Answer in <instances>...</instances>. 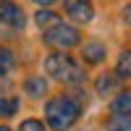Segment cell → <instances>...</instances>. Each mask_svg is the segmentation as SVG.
Wrapping results in <instances>:
<instances>
[{
    "mask_svg": "<svg viewBox=\"0 0 131 131\" xmlns=\"http://www.w3.org/2000/svg\"><path fill=\"white\" fill-rule=\"evenodd\" d=\"M110 110L115 113V115H123V118H128L131 115V92H121L113 100V105H110Z\"/></svg>",
    "mask_w": 131,
    "mask_h": 131,
    "instance_id": "8992f818",
    "label": "cell"
},
{
    "mask_svg": "<svg viewBox=\"0 0 131 131\" xmlns=\"http://www.w3.org/2000/svg\"><path fill=\"white\" fill-rule=\"evenodd\" d=\"M0 29H24V10L16 3H0Z\"/></svg>",
    "mask_w": 131,
    "mask_h": 131,
    "instance_id": "277c9868",
    "label": "cell"
},
{
    "mask_svg": "<svg viewBox=\"0 0 131 131\" xmlns=\"http://www.w3.org/2000/svg\"><path fill=\"white\" fill-rule=\"evenodd\" d=\"M45 68H47L50 76H55L58 81H68V84H81L84 81V71L73 63L71 55H66V52H52L45 60Z\"/></svg>",
    "mask_w": 131,
    "mask_h": 131,
    "instance_id": "7a4b0ae2",
    "label": "cell"
},
{
    "mask_svg": "<svg viewBox=\"0 0 131 131\" xmlns=\"http://www.w3.org/2000/svg\"><path fill=\"white\" fill-rule=\"evenodd\" d=\"M118 76H123V79H131V50L121 52V58H118V68H115Z\"/></svg>",
    "mask_w": 131,
    "mask_h": 131,
    "instance_id": "8fae6325",
    "label": "cell"
},
{
    "mask_svg": "<svg viewBox=\"0 0 131 131\" xmlns=\"http://www.w3.org/2000/svg\"><path fill=\"white\" fill-rule=\"evenodd\" d=\"M66 13L73 21H79V24H86V21L94 18V8L89 3H84V0H68L66 3Z\"/></svg>",
    "mask_w": 131,
    "mask_h": 131,
    "instance_id": "5b68a950",
    "label": "cell"
},
{
    "mask_svg": "<svg viewBox=\"0 0 131 131\" xmlns=\"http://www.w3.org/2000/svg\"><path fill=\"white\" fill-rule=\"evenodd\" d=\"M45 42H47L50 47H58V50H71V47L79 45V31H76L73 26L60 24V21H58L52 29L45 31Z\"/></svg>",
    "mask_w": 131,
    "mask_h": 131,
    "instance_id": "3957f363",
    "label": "cell"
},
{
    "mask_svg": "<svg viewBox=\"0 0 131 131\" xmlns=\"http://www.w3.org/2000/svg\"><path fill=\"white\" fill-rule=\"evenodd\" d=\"M24 89L31 94V97H42L47 92V81L42 79V76H31V79H26V84H24Z\"/></svg>",
    "mask_w": 131,
    "mask_h": 131,
    "instance_id": "52a82bcc",
    "label": "cell"
},
{
    "mask_svg": "<svg viewBox=\"0 0 131 131\" xmlns=\"http://www.w3.org/2000/svg\"><path fill=\"white\" fill-rule=\"evenodd\" d=\"M58 24V13L55 10H37V26H42V29H52Z\"/></svg>",
    "mask_w": 131,
    "mask_h": 131,
    "instance_id": "30bf717a",
    "label": "cell"
},
{
    "mask_svg": "<svg viewBox=\"0 0 131 131\" xmlns=\"http://www.w3.org/2000/svg\"><path fill=\"white\" fill-rule=\"evenodd\" d=\"M21 131H47L45 126H42L39 121H34V118H29V121L21 123Z\"/></svg>",
    "mask_w": 131,
    "mask_h": 131,
    "instance_id": "5bb4252c",
    "label": "cell"
},
{
    "mask_svg": "<svg viewBox=\"0 0 131 131\" xmlns=\"http://www.w3.org/2000/svg\"><path fill=\"white\" fill-rule=\"evenodd\" d=\"M115 86H118V76H113V73H105V76L97 79V92H100V94L115 92Z\"/></svg>",
    "mask_w": 131,
    "mask_h": 131,
    "instance_id": "9c48e42d",
    "label": "cell"
},
{
    "mask_svg": "<svg viewBox=\"0 0 131 131\" xmlns=\"http://www.w3.org/2000/svg\"><path fill=\"white\" fill-rule=\"evenodd\" d=\"M123 18H126V24L131 26V5H126V8H123Z\"/></svg>",
    "mask_w": 131,
    "mask_h": 131,
    "instance_id": "2e32d148",
    "label": "cell"
},
{
    "mask_svg": "<svg viewBox=\"0 0 131 131\" xmlns=\"http://www.w3.org/2000/svg\"><path fill=\"white\" fill-rule=\"evenodd\" d=\"M13 66V52L8 47H0V71H8Z\"/></svg>",
    "mask_w": 131,
    "mask_h": 131,
    "instance_id": "4fadbf2b",
    "label": "cell"
},
{
    "mask_svg": "<svg viewBox=\"0 0 131 131\" xmlns=\"http://www.w3.org/2000/svg\"><path fill=\"white\" fill-rule=\"evenodd\" d=\"M18 110V100H5V105H3V115H13Z\"/></svg>",
    "mask_w": 131,
    "mask_h": 131,
    "instance_id": "9a60e30c",
    "label": "cell"
},
{
    "mask_svg": "<svg viewBox=\"0 0 131 131\" xmlns=\"http://www.w3.org/2000/svg\"><path fill=\"white\" fill-rule=\"evenodd\" d=\"M84 58L89 60V63L105 60V45H100V42H89V45L84 47Z\"/></svg>",
    "mask_w": 131,
    "mask_h": 131,
    "instance_id": "ba28073f",
    "label": "cell"
},
{
    "mask_svg": "<svg viewBox=\"0 0 131 131\" xmlns=\"http://www.w3.org/2000/svg\"><path fill=\"white\" fill-rule=\"evenodd\" d=\"M81 107L76 100H71V97H55V100H50L45 105V115H47V123L50 128L55 131H66L71 128L76 123V118H79Z\"/></svg>",
    "mask_w": 131,
    "mask_h": 131,
    "instance_id": "6da1fadb",
    "label": "cell"
},
{
    "mask_svg": "<svg viewBox=\"0 0 131 131\" xmlns=\"http://www.w3.org/2000/svg\"><path fill=\"white\" fill-rule=\"evenodd\" d=\"M3 105H5V100H3V94H0V113H3Z\"/></svg>",
    "mask_w": 131,
    "mask_h": 131,
    "instance_id": "e0dca14e",
    "label": "cell"
},
{
    "mask_svg": "<svg viewBox=\"0 0 131 131\" xmlns=\"http://www.w3.org/2000/svg\"><path fill=\"white\" fill-rule=\"evenodd\" d=\"M107 131H131V118L113 115L110 121H107Z\"/></svg>",
    "mask_w": 131,
    "mask_h": 131,
    "instance_id": "7c38bea8",
    "label": "cell"
},
{
    "mask_svg": "<svg viewBox=\"0 0 131 131\" xmlns=\"http://www.w3.org/2000/svg\"><path fill=\"white\" fill-rule=\"evenodd\" d=\"M0 131H10V128H8V126H0Z\"/></svg>",
    "mask_w": 131,
    "mask_h": 131,
    "instance_id": "ac0fdd59",
    "label": "cell"
}]
</instances>
